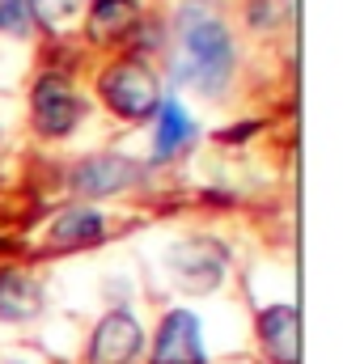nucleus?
I'll use <instances>...</instances> for the list:
<instances>
[{
  "label": "nucleus",
  "mask_w": 360,
  "mask_h": 364,
  "mask_svg": "<svg viewBox=\"0 0 360 364\" xmlns=\"http://www.w3.org/2000/svg\"><path fill=\"white\" fill-rule=\"evenodd\" d=\"M203 335H199V318L191 309H170L157 326L153 339V364H203Z\"/></svg>",
  "instance_id": "obj_6"
},
{
  "label": "nucleus",
  "mask_w": 360,
  "mask_h": 364,
  "mask_svg": "<svg viewBox=\"0 0 360 364\" xmlns=\"http://www.w3.org/2000/svg\"><path fill=\"white\" fill-rule=\"evenodd\" d=\"M140 178V166L127 161V157H85L77 170H73V191L81 199H102V195H115L123 186Z\"/></svg>",
  "instance_id": "obj_7"
},
{
  "label": "nucleus",
  "mask_w": 360,
  "mask_h": 364,
  "mask_svg": "<svg viewBox=\"0 0 360 364\" xmlns=\"http://www.w3.org/2000/svg\"><path fill=\"white\" fill-rule=\"evenodd\" d=\"M144 352V326L127 309H110L90 335L85 360L90 364H136Z\"/></svg>",
  "instance_id": "obj_5"
},
{
  "label": "nucleus",
  "mask_w": 360,
  "mask_h": 364,
  "mask_svg": "<svg viewBox=\"0 0 360 364\" xmlns=\"http://www.w3.org/2000/svg\"><path fill=\"white\" fill-rule=\"evenodd\" d=\"M170 275L179 279L182 292H216L229 275V250L216 237H186L170 250Z\"/></svg>",
  "instance_id": "obj_3"
},
{
  "label": "nucleus",
  "mask_w": 360,
  "mask_h": 364,
  "mask_svg": "<svg viewBox=\"0 0 360 364\" xmlns=\"http://www.w3.org/2000/svg\"><path fill=\"white\" fill-rule=\"evenodd\" d=\"M30 110H34V127L43 136H73V127L81 123V97L68 85L64 73H43L34 81V97H30Z\"/></svg>",
  "instance_id": "obj_4"
},
{
  "label": "nucleus",
  "mask_w": 360,
  "mask_h": 364,
  "mask_svg": "<svg viewBox=\"0 0 360 364\" xmlns=\"http://www.w3.org/2000/svg\"><path fill=\"white\" fill-rule=\"evenodd\" d=\"M106 237V220L102 212L93 208H68L51 220V246H90V242H102Z\"/></svg>",
  "instance_id": "obj_11"
},
{
  "label": "nucleus",
  "mask_w": 360,
  "mask_h": 364,
  "mask_svg": "<svg viewBox=\"0 0 360 364\" xmlns=\"http://www.w3.org/2000/svg\"><path fill=\"white\" fill-rule=\"evenodd\" d=\"M136 21H140V4L136 0H93L90 4V34L97 43L132 34Z\"/></svg>",
  "instance_id": "obj_12"
},
{
  "label": "nucleus",
  "mask_w": 360,
  "mask_h": 364,
  "mask_svg": "<svg viewBox=\"0 0 360 364\" xmlns=\"http://www.w3.org/2000/svg\"><path fill=\"white\" fill-rule=\"evenodd\" d=\"M34 30V17H30V4L26 0H0V34H13V38H26Z\"/></svg>",
  "instance_id": "obj_13"
},
{
  "label": "nucleus",
  "mask_w": 360,
  "mask_h": 364,
  "mask_svg": "<svg viewBox=\"0 0 360 364\" xmlns=\"http://www.w3.org/2000/svg\"><path fill=\"white\" fill-rule=\"evenodd\" d=\"M233 77V38L221 17L191 9L182 17V68L179 81H191L199 93L216 97Z\"/></svg>",
  "instance_id": "obj_1"
},
{
  "label": "nucleus",
  "mask_w": 360,
  "mask_h": 364,
  "mask_svg": "<svg viewBox=\"0 0 360 364\" xmlns=\"http://www.w3.org/2000/svg\"><path fill=\"white\" fill-rule=\"evenodd\" d=\"M102 102L119 114V119H149L162 102V85L153 77V68L144 60H119L102 73L97 81Z\"/></svg>",
  "instance_id": "obj_2"
},
{
  "label": "nucleus",
  "mask_w": 360,
  "mask_h": 364,
  "mask_svg": "<svg viewBox=\"0 0 360 364\" xmlns=\"http://www.w3.org/2000/svg\"><path fill=\"white\" fill-rule=\"evenodd\" d=\"M30 4V17L34 21H43V26H64L85 0H26Z\"/></svg>",
  "instance_id": "obj_14"
},
{
  "label": "nucleus",
  "mask_w": 360,
  "mask_h": 364,
  "mask_svg": "<svg viewBox=\"0 0 360 364\" xmlns=\"http://www.w3.org/2000/svg\"><path fill=\"white\" fill-rule=\"evenodd\" d=\"M38 309H43V284L21 267H0V318L30 322Z\"/></svg>",
  "instance_id": "obj_8"
},
{
  "label": "nucleus",
  "mask_w": 360,
  "mask_h": 364,
  "mask_svg": "<svg viewBox=\"0 0 360 364\" xmlns=\"http://www.w3.org/2000/svg\"><path fill=\"white\" fill-rule=\"evenodd\" d=\"M153 114H157V132H153V161H170L174 153H182V149L195 140V119L182 110L174 97H162Z\"/></svg>",
  "instance_id": "obj_9"
},
{
  "label": "nucleus",
  "mask_w": 360,
  "mask_h": 364,
  "mask_svg": "<svg viewBox=\"0 0 360 364\" xmlns=\"http://www.w3.org/2000/svg\"><path fill=\"white\" fill-rule=\"evenodd\" d=\"M259 343L275 364H297V309L271 305L259 314Z\"/></svg>",
  "instance_id": "obj_10"
}]
</instances>
